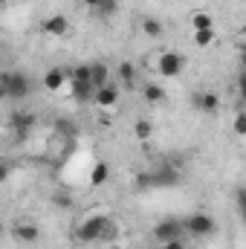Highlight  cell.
<instances>
[{"mask_svg":"<svg viewBox=\"0 0 246 249\" xmlns=\"http://www.w3.org/2000/svg\"><path fill=\"white\" fill-rule=\"evenodd\" d=\"M107 232H110V217H105V214H90V217H84V220L75 226V241H78V244H93V241H102Z\"/></svg>","mask_w":246,"mask_h":249,"instance_id":"obj_1","label":"cell"},{"mask_svg":"<svg viewBox=\"0 0 246 249\" xmlns=\"http://www.w3.org/2000/svg\"><path fill=\"white\" fill-rule=\"evenodd\" d=\"M0 87H3V96H6V99H15V102L26 99L29 90H32L26 72H12V70H6V72L0 75Z\"/></svg>","mask_w":246,"mask_h":249,"instance_id":"obj_2","label":"cell"},{"mask_svg":"<svg viewBox=\"0 0 246 249\" xmlns=\"http://www.w3.org/2000/svg\"><path fill=\"white\" fill-rule=\"evenodd\" d=\"M185 235V220H177V217H162L157 226H154V241L162 247V244H171V241H183Z\"/></svg>","mask_w":246,"mask_h":249,"instance_id":"obj_3","label":"cell"},{"mask_svg":"<svg viewBox=\"0 0 246 249\" xmlns=\"http://www.w3.org/2000/svg\"><path fill=\"white\" fill-rule=\"evenodd\" d=\"M185 232L191 238H211L217 232V223L209 212H194V214L185 217Z\"/></svg>","mask_w":246,"mask_h":249,"instance_id":"obj_4","label":"cell"},{"mask_svg":"<svg viewBox=\"0 0 246 249\" xmlns=\"http://www.w3.org/2000/svg\"><path fill=\"white\" fill-rule=\"evenodd\" d=\"M183 70H185V55L174 53V50L162 53L159 61H157V72H159V78H177Z\"/></svg>","mask_w":246,"mask_h":249,"instance_id":"obj_5","label":"cell"},{"mask_svg":"<svg viewBox=\"0 0 246 249\" xmlns=\"http://www.w3.org/2000/svg\"><path fill=\"white\" fill-rule=\"evenodd\" d=\"M70 29H72V23L67 15H50L41 20V32L47 38H64V35H70Z\"/></svg>","mask_w":246,"mask_h":249,"instance_id":"obj_6","label":"cell"},{"mask_svg":"<svg viewBox=\"0 0 246 249\" xmlns=\"http://www.w3.org/2000/svg\"><path fill=\"white\" fill-rule=\"evenodd\" d=\"M93 105L96 107H102V110H113L116 105H119V84H105V87H99L96 90V96H93Z\"/></svg>","mask_w":246,"mask_h":249,"instance_id":"obj_7","label":"cell"},{"mask_svg":"<svg viewBox=\"0 0 246 249\" xmlns=\"http://www.w3.org/2000/svg\"><path fill=\"white\" fill-rule=\"evenodd\" d=\"M12 238H15L18 244H26V247H32V244H38V241H41V229H38L35 223H29V220H20V223H15V229H12Z\"/></svg>","mask_w":246,"mask_h":249,"instance_id":"obj_8","label":"cell"},{"mask_svg":"<svg viewBox=\"0 0 246 249\" xmlns=\"http://www.w3.org/2000/svg\"><path fill=\"white\" fill-rule=\"evenodd\" d=\"M44 87H47L50 93H58L64 87H70V70H64V67H50V70L44 72Z\"/></svg>","mask_w":246,"mask_h":249,"instance_id":"obj_9","label":"cell"},{"mask_svg":"<svg viewBox=\"0 0 246 249\" xmlns=\"http://www.w3.org/2000/svg\"><path fill=\"white\" fill-rule=\"evenodd\" d=\"M139 32H142L145 38H154V41H157V38L165 35V23H162L159 18H151V15H148V18L139 20Z\"/></svg>","mask_w":246,"mask_h":249,"instance_id":"obj_10","label":"cell"},{"mask_svg":"<svg viewBox=\"0 0 246 249\" xmlns=\"http://www.w3.org/2000/svg\"><path fill=\"white\" fill-rule=\"evenodd\" d=\"M194 105H197V110H203V113H217V110H220V96L211 93V90H206V93H197V96H194Z\"/></svg>","mask_w":246,"mask_h":249,"instance_id":"obj_11","label":"cell"},{"mask_svg":"<svg viewBox=\"0 0 246 249\" xmlns=\"http://www.w3.org/2000/svg\"><path fill=\"white\" fill-rule=\"evenodd\" d=\"M177 183H180V171L174 165L154 168V186H177Z\"/></svg>","mask_w":246,"mask_h":249,"instance_id":"obj_12","label":"cell"},{"mask_svg":"<svg viewBox=\"0 0 246 249\" xmlns=\"http://www.w3.org/2000/svg\"><path fill=\"white\" fill-rule=\"evenodd\" d=\"M142 99H145L148 105H154V107H157V105H165V102H168V93H165V87H162V84H154V81H151V84H145V87H142Z\"/></svg>","mask_w":246,"mask_h":249,"instance_id":"obj_13","label":"cell"},{"mask_svg":"<svg viewBox=\"0 0 246 249\" xmlns=\"http://www.w3.org/2000/svg\"><path fill=\"white\" fill-rule=\"evenodd\" d=\"M90 78H93V84H96V90H99V87L110 84L113 72H110V67H107L105 61H93L90 64Z\"/></svg>","mask_w":246,"mask_h":249,"instance_id":"obj_14","label":"cell"},{"mask_svg":"<svg viewBox=\"0 0 246 249\" xmlns=\"http://www.w3.org/2000/svg\"><path fill=\"white\" fill-rule=\"evenodd\" d=\"M107 180H110V165H107L105 160H96L93 168H90V186L99 188V186H105Z\"/></svg>","mask_w":246,"mask_h":249,"instance_id":"obj_15","label":"cell"},{"mask_svg":"<svg viewBox=\"0 0 246 249\" xmlns=\"http://www.w3.org/2000/svg\"><path fill=\"white\" fill-rule=\"evenodd\" d=\"M116 78H119L122 87L133 90V87H136V67H133L130 61H122L119 64V70H116Z\"/></svg>","mask_w":246,"mask_h":249,"instance_id":"obj_16","label":"cell"},{"mask_svg":"<svg viewBox=\"0 0 246 249\" xmlns=\"http://www.w3.org/2000/svg\"><path fill=\"white\" fill-rule=\"evenodd\" d=\"M191 29H194V32L214 29V18H211L209 12H194V15H191Z\"/></svg>","mask_w":246,"mask_h":249,"instance_id":"obj_17","label":"cell"},{"mask_svg":"<svg viewBox=\"0 0 246 249\" xmlns=\"http://www.w3.org/2000/svg\"><path fill=\"white\" fill-rule=\"evenodd\" d=\"M151 133H154V124L148 122V119H136V122H133V136H136L139 142H148Z\"/></svg>","mask_w":246,"mask_h":249,"instance_id":"obj_18","label":"cell"},{"mask_svg":"<svg viewBox=\"0 0 246 249\" xmlns=\"http://www.w3.org/2000/svg\"><path fill=\"white\" fill-rule=\"evenodd\" d=\"M12 122H15V130H18L20 136H26V133H29V127L35 124V116H32V113H15V119H12Z\"/></svg>","mask_w":246,"mask_h":249,"instance_id":"obj_19","label":"cell"},{"mask_svg":"<svg viewBox=\"0 0 246 249\" xmlns=\"http://www.w3.org/2000/svg\"><path fill=\"white\" fill-rule=\"evenodd\" d=\"M53 206H55V209H61V212H70V209H75V200H72V194L58 191V194H53Z\"/></svg>","mask_w":246,"mask_h":249,"instance_id":"obj_20","label":"cell"},{"mask_svg":"<svg viewBox=\"0 0 246 249\" xmlns=\"http://www.w3.org/2000/svg\"><path fill=\"white\" fill-rule=\"evenodd\" d=\"M70 81H93L90 78V64H75L70 70Z\"/></svg>","mask_w":246,"mask_h":249,"instance_id":"obj_21","label":"cell"},{"mask_svg":"<svg viewBox=\"0 0 246 249\" xmlns=\"http://www.w3.org/2000/svg\"><path fill=\"white\" fill-rule=\"evenodd\" d=\"M102 18H113L116 12H119V0H102L99 3V9H96Z\"/></svg>","mask_w":246,"mask_h":249,"instance_id":"obj_22","label":"cell"},{"mask_svg":"<svg viewBox=\"0 0 246 249\" xmlns=\"http://www.w3.org/2000/svg\"><path fill=\"white\" fill-rule=\"evenodd\" d=\"M133 186L142 188V191H145V188H151V186H154V171H139V174L133 177Z\"/></svg>","mask_w":246,"mask_h":249,"instance_id":"obj_23","label":"cell"},{"mask_svg":"<svg viewBox=\"0 0 246 249\" xmlns=\"http://www.w3.org/2000/svg\"><path fill=\"white\" fill-rule=\"evenodd\" d=\"M235 206H238V214H241V220L246 223V186H241L235 191Z\"/></svg>","mask_w":246,"mask_h":249,"instance_id":"obj_24","label":"cell"},{"mask_svg":"<svg viewBox=\"0 0 246 249\" xmlns=\"http://www.w3.org/2000/svg\"><path fill=\"white\" fill-rule=\"evenodd\" d=\"M214 41V29H203V32H194V44L197 47H209Z\"/></svg>","mask_w":246,"mask_h":249,"instance_id":"obj_25","label":"cell"},{"mask_svg":"<svg viewBox=\"0 0 246 249\" xmlns=\"http://www.w3.org/2000/svg\"><path fill=\"white\" fill-rule=\"evenodd\" d=\"M232 130H235L238 136H246V110H241V113L235 116V122H232Z\"/></svg>","mask_w":246,"mask_h":249,"instance_id":"obj_26","label":"cell"},{"mask_svg":"<svg viewBox=\"0 0 246 249\" xmlns=\"http://www.w3.org/2000/svg\"><path fill=\"white\" fill-rule=\"evenodd\" d=\"M238 93H241V102L246 107V70H241V75H238Z\"/></svg>","mask_w":246,"mask_h":249,"instance_id":"obj_27","label":"cell"},{"mask_svg":"<svg viewBox=\"0 0 246 249\" xmlns=\"http://www.w3.org/2000/svg\"><path fill=\"white\" fill-rule=\"evenodd\" d=\"M159 249H188V247H185L183 241H171V244H162Z\"/></svg>","mask_w":246,"mask_h":249,"instance_id":"obj_28","label":"cell"},{"mask_svg":"<svg viewBox=\"0 0 246 249\" xmlns=\"http://www.w3.org/2000/svg\"><path fill=\"white\" fill-rule=\"evenodd\" d=\"M81 3H84L87 9H99V3H102V0H81Z\"/></svg>","mask_w":246,"mask_h":249,"instance_id":"obj_29","label":"cell"},{"mask_svg":"<svg viewBox=\"0 0 246 249\" xmlns=\"http://www.w3.org/2000/svg\"><path fill=\"white\" fill-rule=\"evenodd\" d=\"M241 64H244V70H246V47L241 50Z\"/></svg>","mask_w":246,"mask_h":249,"instance_id":"obj_30","label":"cell"},{"mask_svg":"<svg viewBox=\"0 0 246 249\" xmlns=\"http://www.w3.org/2000/svg\"><path fill=\"white\" fill-rule=\"evenodd\" d=\"M244 47H246V44H244Z\"/></svg>","mask_w":246,"mask_h":249,"instance_id":"obj_31","label":"cell"}]
</instances>
